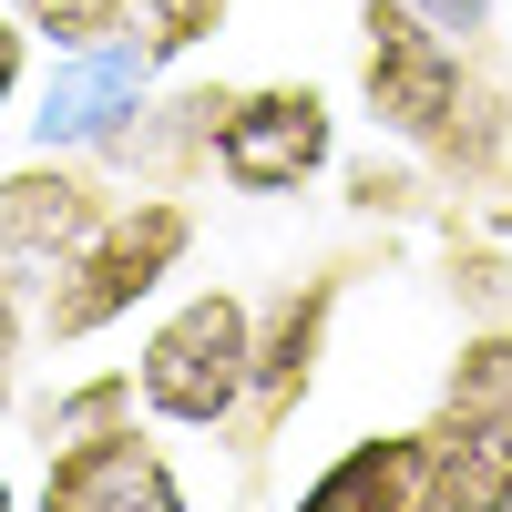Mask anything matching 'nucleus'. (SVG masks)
<instances>
[{"instance_id": "2eb2a0df", "label": "nucleus", "mask_w": 512, "mask_h": 512, "mask_svg": "<svg viewBox=\"0 0 512 512\" xmlns=\"http://www.w3.org/2000/svg\"><path fill=\"white\" fill-rule=\"evenodd\" d=\"M410 11H431L441 31H482V11H492V0H410Z\"/></svg>"}, {"instance_id": "f257e3e1", "label": "nucleus", "mask_w": 512, "mask_h": 512, "mask_svg": "<svg viewBox=\"0 0 512 512\" xmlns=\"http://www.w3.org/2000/svg\"><path fill=\"white\" fill-rule=\"evenodd\" d=\"M134 390H144L154 420H175V431H226L256 400V308L236 287H195L185 308L144 338Z\"/></svg>"}, {"instance_id": "4468645a", "label": "nucleus", "mask_w": 512, "mask_h": 512, "mask_svg": "<svg viewBox=\"0 0 512 512\" xmlns=\"http://www.w3.org/2000/svg\"><path fill=\"white\" fill-rule=\"evenodd\" d=\"M11 369H21V277L0 267V400H11Z\"/></svg>"}, {"instance_id": "0eeeda50", "label": "nucleus", "mask_w": 512, "mask_h": 512, "mask_svg": "<svg viewBox=\"0 0 512 512\" xmlns=\"http://www.w3.org/2000/svg\"><path fill=\"white\" fill-rule=\"evenodd\" d=\"M103 216H113V195L93 175H72V164H21V175H0V267L11 277H52Z\"/></svg>"}, {"instance_id": "6e6552de", "label": "nucleus", "mask_w": 512, "mask_h": 512, "mask_svg": "<svg viewBox=\"0 0 512 512\" xmlns=\"http://www.w3.org/2000/svg\"><path fill=\"white\" fill-rule=\"evenodd\" d=\"M144 72H154L144 41H93V52H62L52 93H41V113H31L41 144H93V134H113V123L144 103Z\"/></svg>"}, {"instance_id": "20e7f679", "label": "nucleus", "mask_w": 512, "mask_h": 512, "mask_svg": "<svg viewBox=\"0 0 512 512\" xmlns=\"http://www.w3.org/2000/svg\"><path fill=\"white\" fill-rule=\"evenodd\" d=\"M113 400H134V379H103V390H82L62 410V451L52 472H41V502L52 512H185V482L164 472V451L134 431V420H113Z\"/></svg>"}, {"instance_id": "9d476101", "label": "nucleus", "mask_w": 512, "mask_h": 512, "mask_svg": "<svg viewBox=\"0 0 512 512\" xmlns=\"http://www.w3.org/2000/svg\"><path fill=\"white\" fill-rule=\"evenodd\" d=\"M328 308H338V287L318 277L308 297H287V308H277V328H267V338H256V420H267V431H277L297 400H308V359H318Z\"/></svg>"}, {"instance_id": "1a4fd4ad", "label": "nucleus", "mask_w": 512, "mask_h": 512, "mask_svg": "<svg viewBox=\"0 0 512 512\" xmlns=\"http://www.w3.org/2000/svg\"><path fill=\"white\" fill-rule=\"evenodd\" d=\"M308 502H400V512H441V461H431V431H379V441H349L308 472Z\"/></svg>"}, {"instance_id": "7ed1b4c3", "label": "nucleus", "mask_w": 512, "mask_h": 512, "mask_svg": "<svg viewBox=\"0 0 512 512\" xmlns=\"http://www.w3.org/2000/svg\"><path fill=\"white\" fill-rule=\"evenodd\" d=\"M359 93L420 154H461V103H472V72H461V41L410 11V0H369L359 11Z\"/></svg>"}, {"instance_id": "9b49d317", "label": "nucleus", "mask_w": 512, "mask_h": 512, "mask_svg": "<svg viewBox=\"0 0 512 512\" xmlns=\"http://www.w3.org/2000/svg\"><path fill=\"white\" fill-rule=\"evenodd\" d=\"M11 11L52 41V52H93V41H134V0H11Z\"/></svg>"}, {"instance_id": "423d86ee", "label": "nucleus", "mask_w": 512, "mask_h": 512, "mask_svg": "<svg viewBox=\"0 0 512 512\" xmlns=\"http://www.w3.org/2000/svg\"><path fill=\"white\" fill-rule=\"evenodd\" d=\"M431 461H441V512L512 502V338H472L461 369L441 379Z\"/></svg>"}, {"instance_id": "ddd939ff", "label": "nucleus", "mask_w": 512, "mask_h": 512, "mask_svg": "<svg viewBox=\"0 0 512 512\" xmlns=\"http://www.w3.org/2000/svg\"><path fill=\"white\" fill-rule=\"evenodd\" d=\"M21 72H31V21L11 11V0H0V113L21 103Z\"/></svg>"}, {"instance_id": "f3484780", "label": "nucleus", "mask_w": 512, "mask_h": 512, "mask_svg": "<svg viewBox=\"0 0 512 512\" xmlns=\"http://www.w3.org/2000/svg\"><path fill=\"white\" fill-rule=\"evenodd\" d=\"M502 11H512V0H502Z\"/></svg>"}, {"instance_id": "f8f14e48", "label": "nucleus", "mask_w": 512, "mask_h": 512, "mask_svg": "<svg viewBox=\"0 0 512 512\" xmlns=\"http://www.w3.org/2000/svg\"><path fill=\"white\" fill-rule=\"evenodd\" d=\"M226 21V0H134V41L154 62H175V52H195L205 31Z\"/></svg>"}, {"instance_id": "f03ea898", "label": "nucleus", "mask_w": 512, "mask_h": 512, "mask_svg": "<svg viewBox=\"0 0 512 512\" xmlns=\"http://www.w3.org/2000/svg\"><path fill=\"white\" fill-rule=\"evenodd\" d=\"M185 246H195V216H185L175 195H134V205H113V216H103V226L52 267L41 328L72 349V338H93V328H113V318H134L144 297L185 267Z\"/></svg>"}, {"instance_id": "39448f33", "label": "nucleus", "mask_w": 512, "mask_h": 512, "mask_svg": "<svg viewBox=\"0 0 512 512\" xmlns=\"http://www.w3.org/2000/svg\"><path fill=\"white\" fill-rule=\"evenodd\" d=\"M205 144H216V175L236 195H297L328 164L338 123H328V93L318 82H256V93H226L216 123H205Z\"/></svg>"}, {"instance_id": "dca6fc26", "label": "nucleus", "mask_w": 512, "mask_h": 512, "mask_svg": "<svg viewBox=\"0 0 512 512\" xmlns=\"http://www.w3.org/2000/svg\"><path fill=\"white\" fill-rule=\"evenodd\" d=\"M0 502H11V482H0Z\"/></svg>"}]
</instances>
